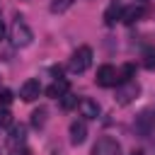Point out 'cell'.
Returning a JSON list of instances; mask_svg holds the SVG:
<instances>
[{
	"mask_svg": "<svg viewBox=\"0 0 155 155\" xmlns=\"http://www.w3.org/2000/svg\"><path fill=\"white\" fill-rule=\"evenodd\" d=\"M31 39H34V31L29 29V24H27L22 17H17V19L12 22V27H10V41H12V46L24 48V46L31 44Z\"/></svg>",
	"mask_w": 155,
	"mask_h": 155,
	"instance_id": "6da1fadb",
	"label": "cell"
},
{
	"mask_svg": "<svg viewBox=\"0 0 155 155\" xmlns=\"http://www.w3.org/2000/svg\"><path fill=\"white\" fill-rule=\"evenodd\" d=\"M90 65H92V48H90V46L75 48L73 56H70V63H68L70 73H85Z\"/></svg>",
	"mask_w": 155,
	"mask_h": 155,
	"instance_id": "7a4b0ae2",
	"label": "cell"
},
{
	"mask_svg": "<svg viewBox=\"0 0 155 155\" xmlns=\"http://www.w3.org/2000/svg\"><path fill=\"white\" fill-rule=\"evenodd\" d=\"M140 94V85L138 82H124V85H119V90H116V104H121V107H126V104H131L136 97Z\"/></svg>",
	"mask_w": 155,
	"mask_h": 155,
	"instance_id": "3957f363",
	"label": "cell"
},
{
	"mask_svg": "<svg viewBox=\"0 0 155 155\" xmlns=\"http://www.w3.org/2000/svg\"><path fill=\"white\" fill-rule=\"evenodd\" d=\"M92 155H121V145H119L116 138H111V136H102V138L94 143Z\"/></svg>",
	"mask_w": 155,
	"mask_h": 155,
	"instance_id": "277c9868",
	"label": "cell"
},
{
	"mask_svg": "<svg viewBox=\"0 0 155 155\" xmlns=\"http://www.w3.org/2000/svg\"><path fill=\"white\" fill-rule=\"evenodd\" d=\"M94 80L99 87H114V85H119V70L114 65H99Z\"/></svg>",
	"mask_w": 155,
	"mask_h": 155,
	"instance_id": "5b68a950",
	"label": "cell"
},
{
	"mask_svg": "<svg viewBox=\"0 0 155 155\" xmlns=\"http://www.w3.org/2000/svg\"><path fill=\"white\" fill-rule=\"evenodd\" d=\"M39 94H41V82H39V80H34V78H31V80H27V82L22 85V90H19V97H22L24 102H34Z\"/></svg>",
	"mask_w": 155,
	"mask_h": 155,
	"instance_id": "8992f818",
	"label": "cell"
},
{
	"mask_svg": "<svg viewBox=\"0 0 155 155\" xmlns=\"http://www.w3.org/2000/svg\"><path fill=\"white\" fill-rule=\"evenodd\" d=\"M87 138V124L85 121H73L70 124V143L73 145H82Z\"/></svg>",
	"mask_w": 155,
	"mask_h": 155,
	"instance_id": "52a82bcc",
	"label": "cell"
},
{
	"mask_svg": "<svg viewBox=\"0 0 155 155\" xmlns=\"http://www.w3.org/2000/svg\"><path fill=\"white\" fill-rule=\"evenodd\" d=\"M78 107H80V114H82L85 119H97V116H99V104H97L94 99H90V97H82V99L78 102Z\"/></svg>",
	"mask_w": 155,
	"mask_h": 155,
	"instance_id": "ba28073f",
	"label": "cell"
},
{
	"mask_svg": "<svg viewBox=\"0 0 155 155\" xmlns=\"http://www.w3.org/2000/svg\"><path fill=\"white\" fill-rule=\"evenodd\" d=\"M121 15H124V7L119 2H111L107 10H104V24L107 27H114L116 22H121Z\"/></svg>",
	"mask_w": 155,
	"mask_h": 155,
	"instance_id": "9c48e42d",
	"label": "cell"
},
{
	"mask_svg": "<svg viewBox=\"0 0 155 155\" xmlns=\"http://www.w3.org/2000/svg\"><path fill=\"white\" fill-rule=\"evenodd\" d=\"M143 15H145V10H143L140 5H131V7H124L121 22H124V24H133V22H138Z\"/></svg>",
	"mask_w": 155,
	"mask_h": 155,
	"instance_id": "30bf717a",
	"label": "cell"
},
{
	"mask_svg": "<svg viewBox=\"0 0 155 155\" xmlns=\"http://www.w3.org/2000/svg\"><path fill=\"white\" fill-rule=\"evenodd\" d=\"M68 80L65 78H61V80H56V82H51L48 87H46V94L48 97H53V99H58V97H63V94H68Z\"/></svg>",
	"mask_w": 155,
	"mask_h": 155,
	"instance_id": "8fae6325",
	"label": "cell"
},
{
	"mask_svg": "<svg viewBox=\"0 0 155 155\" xmlns=\"http://www.w3.org/2000/svg\"><path fill=\"white\" fill-rule=\"evenodd\" d=\"M24 138H27V128H24V126L19 124V126H12V131H10V138H7V143H10L12 148H15L17 143L22 145V143H24Z\"/></svg>",
	"mask_w": 155,
	"mask_h": 155,
	"instance_id": "7c38bea8",
	"label": "cell"
},
{
	"mask_svg": "<svg viewBox=\"0 0 155 155\" xmlns=\"http://www.w3.org/2000/svg\"><path fill=\"white\" fill-rule=\"evenodd\" d=\"M133 73H136V65H133V63H126V65L119 70V85H124V82H131Z\"/></svg>",
	"mask_w": 155,
	"mask_h": 155,
	"instance_id": "4fadbf2b",
	"label": "cell"
},
{
	"mask_svg": "<svg viewBox=\"0 0 155 155\" xmlns=\"http://www.w3.org/2000/svg\"><path fill=\"white\" fill-rule=\"evenodd\" d=\"M44 121H46V109H44V107L34 109V111H31V126H34V128H41Z\"/></svg>",
	"mask_w": 155,
	"mask_h": 155,
	"instance_id": "5bb4252c",
	"label": "cell"
},
{
	"mask_svg": "<svg viewBox=\"0 0 155 155\" xmlns=\"http://www.w3.org/2000/svg\"><path fill=\"white\" fill-rule=\"evenodd\" d=\"M73 5V0H53L51 2V12H65Z\"/></svg>",
	"mask_w": 155,
	"mask_h": 155,
	"instance_id": "9a60e30c",
	"label": "cell"
},
{
	"mask_svg": "<svg viewBox=\"0 0 155 155\" xmlns=\"http://www.w3.org/2000/svg\"><path fill=\"white\" fill-rule=\"evenodd\" d=\"M75 104H78V97H75V94H70V92H68V94H63V97H61V107H63V109H73Z\"/></svg>",
	"mask_w": 155,
	"mask_h": 155,
	"instance_id": "2e32d148",
	"label": "cell"
},
{
	"mask_svg": "<svg viewBox=\"0 0 155 155\" xmlns=\"http://www.w3.org/2000/svg\"><path fill=\"white\" fill-rule=\"evenodd\" d=\"M143 65H145L148 70H155V51H148V53L143 56Z\"/></svg>",
	"mask_w": 155,
	"mask_h": 155,
	"instance_id": "e0dca14e",
	"label": "cell"
},
{
	"mask_svg": "<svg viewBox=\"0 0 155 155\" xmlns=\"http://www.w3.org/2000/svg\"><path fill=\"white\" fill-rule=\"evenodd\" d=\"M12 124V114L7 109H0V126H10Z\"/></svg>",
	"mask_w": 155,
	"mask_h": 155,
	"instance_id": "ac0fdd59",
	"label": "cell"
},
{
	"mask_svg": "<svg viewBox=\"0 0 155 155\" xmlns=\"http://www.w3.org/2000/svg\"><path fill=\"white\" fill-rule=\"evenodd\" d=\"M10 102H12V92H10V90H0V104L7 107Z\"/></svg>",
	"mask_w": 155,
	"mask_h": 155,
	"instance_id": "d6986e66",
	"label": "cell"
},
{
	"mask_svg": "<svg viewBox=\"0 0 155 155\" xmlns=\"http://www.w3.org/2000/svg\"><path fill=\"white\" fill-rule=\"evenodd\" d=\"M0 39H5V24L0 22Z\"/></svg>",
	"mask_w": 155,
	"mask_h": 155,
	"instance_id": "ffe728a7",
	"label": "cell"
},
{
	"mask_svg": "<svg viewBox=\"0 0 155 155\" xmlns=\"http://www.w3.org/2000/svg\"><path fill=\"white\" fill-rule=\"evenodd\" d=\"M131 155H143V153H140V150H133V153H131Z\"/></svg>",
	"mask_w": 155,
	"mask_h": 155,
	"instance_id": "44dd1931",
	"label": "cell"
},
{
	"mask_svg": "<svg viewBox=\"0 0 155 155\" xmlns=\"http://www.w3.org/2000/svg\"><path fill=\"white\" fill-rule=\"evenodd\" d=\"M138 2H145V0H138Z\"/></svg>",
	"mask_w": 155,
	"mask_h": 155,
	"instance_id": "7402d4cb",
	"label": "cell"
}]
</instances>
